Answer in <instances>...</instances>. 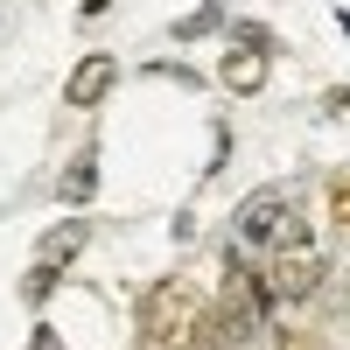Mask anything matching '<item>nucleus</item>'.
Returning <instances> with one entry per match:
<instances>
[{"mask_svg": "<svg viewBox=\"0 0 350 350\" xmlns=\"http://www.w3.org/2000/svg\"><path fill=\"white\" fill-rule=\"evenodd\" d=\"M203 329V295L189 280H154L140 295V343L148 350H183Z\"/></svg>", "mask_w": 350, "mask_h": 350, "instance_id": "nucleus-3", "label": "nucleus"}, {"mask_svg": "<svg viewBox=\"0 0 350 350\" xmlns=\"http://www.w3.org/2000/svg\"><path fill=\"white\" fill-rule=\"evenodd\" d=\"M315 239H308V224H301V211H295V196L287 189H259V196H245L239 203V252H308Z\"/></svg>", "mask_w": 350, "mask_h": 350, "instance_id": "nucleus-1", "label": "nucleus"}, {"mask_svg": "<svg viewBox=\"0 0 350 350\" xmlns=\"http://www.w3.org/2000/svg\"><path fill=\"white\" fill-rule=\"evenodd\" d=\"M252 267V259H245ZM252 287H259V308H295V301H308L315 287H323V259H315V245L308 252H267L252 267Z\"/></svg>", "mask_w": 350, "mask_h": 350, "instance_id": "nucleus-4", "label": "nucleus"}, {"mask_svg": "<svg viewBox=\"0 0 350 350\" xmlns=\"http://www.w3.org/2000/svg\"><path fill=\"white\" fill-rule=\"evenodd\" d=\"M329 217H336V231H350V168L329 175Z\"/></svg>", "mask_w": 350, "mask_h": 350, "instance_id": "nucleus-9", "label": "nucleus"}, {"mask_svg": "<svg viewBox=\"0 0 350 350\" xmlns=\"http://www.w3.org/2000/svg\"><path fill=\"white\" fill-rule=\"evenodd\" d=\"M84 14H105V0H84Z\"/></svg>", "mask_w": 350, "mask_h": 350, "instance_id": "nucleus-11", "label": "nucleus"}, {"mask_svg": "<svg viewBox=\"0 0 350 350\" xmlns=\"http://www.w3.org/2000/svg\"><path fill=\"white\" fill-rule=\"evenodd\" d=\"M217 84H224V92H259V84H267V49H224V64H217Z\"/></svg>", "mask_w": 350, "mask_h": 350, "instance_id": "nucleus-7", "label": "nucleus"}, {"mask_svg": "<svg viewBox=\"0 0 350 350\" xmlns=\"http://www.w3.org/2000/svg\"><path fill=\"white\" fill-rule=\"evenodd\" d=\"M84 239H92V224H84V217H64V224H56L49 239L36 245V273H28V301H42L49 287H56V267H70V259L84 252Z\"/></svg>", "mask_w": 350, "mask_h": 350, "instance_id": "nucleus-5", "label": "nucleus"}, {"mask_svg": "<svg viewBox=\"0 0 350 350\" xmlns=\"http://www.w3.org/2000/svg\"><path fill=\"white\" fill-rule=\"evenodd\" d=\"M112 84H120V56L92 49V56H77V70H70V84H64V105L92 112V105H105V92H112Z\"/></svg>", "mask_w": 350, "mask_h": 350, "instance_id": "nucleus-6", "label": "nucleus"}, {"mask_svg": "<svg viewBox=\"0 0 350 350\" xmlns=\"http://www.w3.org/2000/svg\"><path fill=\"white\" fill-rule=\"evenodd\" d=\"M56 196L70 203V211H84V203L98 196V148H77L70 168H64V183H56Z\"/></svg>", "mask_w": 350, "mask_h": 350, "instance_id": "nucleus-8", "label": "nucleus"}, {"mask_svg": "<svg viewBox=\"0 0 350 350\" xmlns=\"http://www.w3.org/2000/svg\"><path fill=\"white\" fill-rule=\"evenodd\" d=\"M259 323H267V308H259L252 267H245V252H231V259H224V295H217V315H203L196 343H203V350H231V343L259 336Z\"/></svg>", "mask_w": 350, "mask_h": 350, "instance_id": "nucleus-2", "label": "nucleus"}, {"mask_svg": "<svg viewBox=\"0 0 350 350\" xmlns=\"http://www.w3.org/2000/svg\"><path fill=\"white\" fill-rule=\"evenodd\" d=\"M28 350H64V343H56V329H36V343H28Z\"/></svg>", "mask_w": 350, "mask_h": 350, "instance_id": "nucleus-10", "label": "nucleus"}]
</instances>
